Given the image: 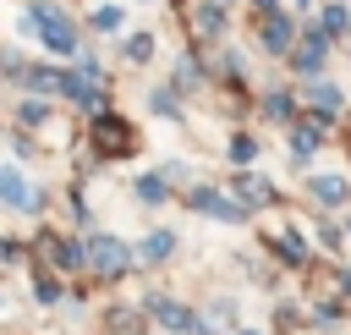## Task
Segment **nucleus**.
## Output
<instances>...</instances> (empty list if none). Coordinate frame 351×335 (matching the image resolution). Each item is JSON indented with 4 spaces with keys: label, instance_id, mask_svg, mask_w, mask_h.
<instances>
[{
    "label": "nucleus",
    "instance_id": "obj_1",
    "mask_svg": "<svg viewBox=\"0 0 351 335\" xmlns=\"http://www.w3.org/2000/svg\"><path fill=\"white\" fill-rule=\"evenodd\" d=\"M27 27H33L38 44H49L55 55H71V49H77V27H71V16H66L60 5H49V0H33V5H27Z\"/></svg>",
    "mask_w": 351,
    "mask_h": 335
},
{
    "label": "nucleus",
    "instance_id": "obj_2",
    "mask_svg": "<svg viewBox=\"0 0 351 335\" xmlns=\"http://www.w3.org/2000/svg\"><path fill=\"white\" fill-rule=\"evenodd\" d=\"M88 264H93L99 275H126L132 247H126V242H115V236H93V242H88Z\"/></svg>",
    "mask_w": 351,
    "mask_h": 335
},
{
    "label": "nucleus",
    "instance_id": "obj_3",
    "mask_svg": "<svg viewBox=\"0 0 351 335\" xmlns=\"http://www.w3.org/2000/svg\"><path fill=\"white\" fill-rule=\"evenodd\" d=\"M0 198H5V209H44V198L27 192L22 170H0Z\"/></svg>",
    "mask_w": 351,
    "mask_h": 335
},
{
    "label": "nucleus",
    "instance_id": "obj_4",
    "mask_svg": "<svg viewBox=\"0 0 351 335\" xmlns=\"http://www.w3.org/2000/svg\"><path fill=\"white\" fill-rule=\"evenodd\" d=\"M192 203H197L208 220H230V225H236V220H247V209H241L236 198H219V192H208V187H197V192H192Z\"/></svg>",
    "mask_w": 351,
    "mask_h": 335
},
{
    "label": "nucleus",
    "instance_id": "obj_5",
    "mask_svg": "<svg viewBox=\"0 0 351 335\" xmlns=\"http://www.w3.org/2000/svg\"><path fill=\"white\" fill-rule=\"evenodd\" d=\"M154 319H159V324H170V330H192V335H197V330H208L203 319H192V313H186L181 302H170V297H154Z\"/></svg>",
    "mask_w": 351,
    "mask_h": 335
},
{
    "label": "nucleus",
    "instance_id": "obj_6",
    "mask_svg": "<svg viewBox=\"0 0 351 335\" xmlns=\"http://www.w3.org/2000/svg\"><path fill=\"white\" fill-rule=\"evenodd\" d=\"M307 192H313L318 203H340V198L351 192V181H346V176H313V181H307Z\"/></svg>",
    "mask_w": 351,
    "mask_h": 335
},
{
    "label": "nucleus",
    "instance_id": "obj_7",
    "mask_svg": "<svg viewBox=\"0 0 351 335\" xmlns=\"http://www.w3.org/2000/svg\"><path fill=\"white\" fill-rule=\"evenodd\" d=\"M170 253H176V236H170V231H154V236L143 242V258H148V264H170Z\"/></svg>",
    "mask_w": 351,
    "mask_h": 335
},
{
    "label": "nucleus",
    "instance_id": "obj_8",
    "mask_svg": "<svg viewBox=\"0 0 351 335\" xmlns=\"http://www.w3.org/2000/svg\"><path fill=\"white\" fill-rule=\"evenodd\" d=\"M263 44H269L274 55H285V49H291V22H285V16H269V27H263Z\"/></svg>",
    "mask_w": 351,
    "mask_h": 335
},
{
    "label": "nucleus",
    "instance_id": "obj_9",
    "mask_svg": "<svg viewBox=\"0 0 351 335\" xmlns=\"http://www.w3.org/2000/svg\"><path fill=\"white\" fill-rule=\"evenodd\" d=\"M307 99H313L318 110H340V88H335V82H307Z\"/></svg>",
    "mask_w": 351,
    "mask_h": 335
},
{
    "label": "nucleus",
    "instance_id": "obj_10",
    "mask_svg": "<svg viewBox=\"0 0 351 335\" xmlns=\"http://www.w3.org/2000/svg\"><path fill=\"white\" fill-rule=\"evenodd\" d=\"M121 49H126V60H137V66H143V60L154 55V44H148V33H132V38L121 44Z\"/></svg>",
    "mask_w": 351,
    "mask_h": 335
},
{
    "label": "nucleus",
    "instance_id": "obj_11",
    "mask_svg": "<svg viewBox=\"0 0 351 335\" xmlns=\"http://www.w3.org/2000/svg\"><path fill=\"white\" fill-rule=\"evenodd\" d=\"M27 88H38V93H55V88H66V77H60V71H44V66H38V71L27 77Z\"/></svg>",
    "mask_w": 351,
    "mask_h": 335
},
{
    "label": "nucleus",
    "instance_id": "obj_12",
    "mask_svg": "<svg viewBox=\"0 0 351 335\" xmlns=\"http://www.w3.org/2000/svg\"><path fill=\"white\" fill-rule=\"evenodd\" d=\"M346 27H351V11L346 5H329L324 11V33H346Z\"/></svg>",
    "mask_w": 351,
    "mask_h": 335
},
{
    "label": "nucleus",
    "instance_id": "obj_13",
    "mask_svg": "<svg viewBox=\"0 0 351 335\" xmlns=\"http://www.w3.org/2000/svg\"><path fill=\"white\" fill-rule=\"evenodd\" d=\"M165 181H170V176H143V181H137V198L159 203V198H165Z\"/></svg>",
    "mask_w": 351,
    "mask_h": 335
},
{
    "label": "nucleus",
    "instance_id": "obj_14",
    "mask_svg": "<svg viewBox=\"0 0 351 335\" xmlns=\"http://www.w3.org/2000/svg\"><path fill=\"white\" fill-rule=\"evenodd\" d=\"M197 27H203V33H219V27H225V5H203Z\"/></svg>",
    "mask_w": 351,
    "mask_h": 335
},
{
    "label": "nucleus",
    "instance_id": "obj_15",
    "mask_svg": "<svg viewBox=\"0 0 351 335\" xmlns=\"http://www.w3.org/2000/svg\"><path fill=\"white\" fill-rule=\"evenodd\" d=\"M236 187H241V192H247L252 203H269V181H258V176H241Z\"/></svg>",
    "mask_w": 351,
    "mask_h": 335
},
{
    "label": "nucleus",
    "instance_id": "obj_16",
    "mask_svg": "<svg viewBox=\"0 0 351 335\" xmlns=\"http://www.w3.org/2000/svg\"><path fill=\"white\" fill-rule=\"evenodd\" d=\"M313 148H318V132H296V137H291V154H296V159H307Z\"/></svg>",
    "mask_w": 351,
    "mask_h": 335
},
{
    "label": "nucleus",
    "instance_id": "obj_17",
    "mask_svg": "<svg viewBox=\"0 0 351 335\" xmlns=\"http://www.w3.org/2000/svg\"><path fill=\"white\" fill-rule=\"evenodd\" d=\"M93 27H121V11H115V5H104V11H93Z\"/></svg>",
    "mask_w": 351,
    "mask_h": 335
},
{
    "label": "nucleus",
    "instance_id": "obj_18",
    "mask_svg": "<svg viewBox=\"0 0 351 335\" xmlns=\"http://www.w3.org/2000/svg\"><path fill=\"white\" fill-rule=\"evenodd\" d=\"M263 110H269V115H274V121H285V115H291V99H285V93H274V99H269V104H263Z\"/></svg>",
    "mask_w": 351,
    "mask_h": 335
},
{
    "label": "nucleus",
    "instance_id": "obj_19",
    "mask_svg": "<svg viewBox=\"0 0 351 335\" xmlns=\"http://www.w3.org/2000/svg\"><path fill=\"white\" fill-rule=\"evenodd\" d=\"M252 154H258L252 137H236V143H230V159H252Z\"/></svg>",
    "mask_w": 351,
    "mask_h": 335
},
{
    "label": "nucleus",
    "instance_id": "obj_20",
    "mask_svg": "<svg viewBox=\"0 0 351 335\" xmlns=\"http://www.w3.org/2000/svg\"><path fill=\"white\" fill-rule=\"evenodd\" d=\"M22 126H44V104H22Z\"/></svg>",
    "mask_w": 351,
    "mask_h": 335
},
{
    "label": "nucleus",
    "instance_id": "obj_21",
    "mask_svg": "<svg viewBox=\"0 0 351 335\" xmlns=\"http://www.w3.org/2000/svg\"><path fill=\"white\" fill-rule=\"evenodd\" d=\"M269 5H274V0H258V11H269Z\"/></svg>",
    "mask_w": 351,
    "mask_h": 335
}]
</instances>
